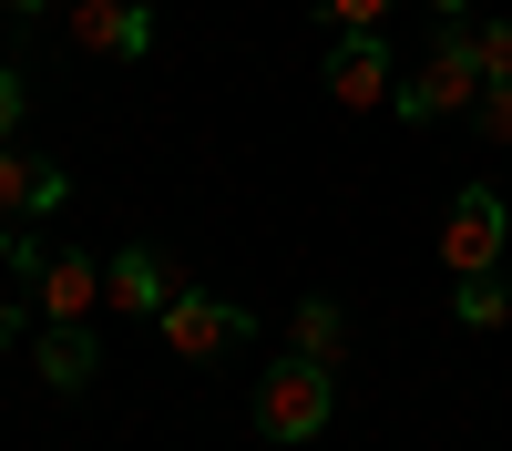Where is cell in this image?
<instances>
[{
    "label": "cell",
    "instance_id": "7c38bea8",
    "mask_svg": "<svg viewBox=\"0 0 512 451\" xmlns=\"http://www.w3.org/2000/svg\"><path fill=\"white\" fill-rule=\"evenodd\" d=\"M451 308H461V328H502V318H512V287L482 267V277H461V287H451Z\"/></svg>",
    "mask_w": 512,
    "mask_h": 451
},
{
    "label": "cell",
    "instance_id": "5bb4252c",
    "mask_svg": "<svg viewBox=\"0 0 512 451\" xmlns=\"http://www.w3.org/2000/svg\"><path fill=\"white\" fill-rule=\"evenodd\" d=\"M41 257H52V246L31 236V216H11V205H0V267H11V277H31Z\"/></svg>",
    "mask_w": 512,
    "mask_h": 451
},
{
    "label": "cell",
    "instance_id": "30bf717a",
    "mask_svg": "<svg viewBox=\"0 0 512 451\" xmlns=\"http://www.w3.org/2000/svg\"><path fill=\"white\" fill-rule=\"evenodd\" d=\"M62 195H72V185H62V164H31L21 144H0V205H11V216L41 226V216H62Z\"/></svg>",
    "mask_w": 512,
    "mask_h": 451
},
{
    "label": "cell",
    "instance_id": "ac0fdd59",
    "mask_svg": "<svg viewBox=\"0 0 512 451\" xmlns=\"http://www.w3.org/2000/svg\"><path fill=\"white\" fill-rule=\"evenodd\" d=\"M21 339H31V308L11 298V287H0V349H21Z\"/></svg>",
    "mask_w": 512,
    "mask_h": 451
},
{
    "label": "cell",
    "instance_id": "52a82bcc",
    "mask_svg": "<svg viewBox=\"0 0 512 451\" xmlns=\"http://www.w3.org/2000/svg\"><path fill=\"white\" fill-rule=\"evenodd\" d=\"M21 287H31L41 318H93V308H103V257H72V246H52V257H41Z\"/></svg>",
    "mask_w": 512,
    "mask_h": 451
},
{
    "label": "cell",
    "instance_id": "e0dca14e",
    "mask_svg": "<svg viewBox=\"0 0 512 451\" xmlns=\"http://www.w3.org/2000/svg\"><path fill=\"white\" fill-rule=\"evenodd\" d=\"M21 103H31V93H21V72H11V62H0V144H11V134H21Z\"/></svg>",
    "mask_w": 512,
    "mask_h": 451
},
{
    "label": "cell",
    "instance_id": "d6986e66",
    "mask_svg": "<svg viewBox=\"0 0 512 451\" xmlns=\"http://www.w3.org/2000/svg\"><path fill=\"white\" fill-rule=\"evenodd\" d=\"M431 11H441V21H472V0H431Z\"/></svg>",
    "mask_w": 512,
    "mask_h": 451
},
{
    "label": "cell",
    "instance_id": "ffe728a7",
    "mask_svg": "<svg viewBox=\"0 0 512 451\" xmlns=\"http://www.w3.org/2000/svg\"><path fill=\"white\" fill-rule=\"evenodd\" d=\"M0 11H52V0H0Z\"/></svg>",
    "mask_w": 512,
    "mask_h": 451
},
{
    "label": "cell",
    "instance_id": "8992f818",
    "mask_svg": "<svg viewBox=\"0 0 512 451\" xmlns=\"http://www.w3.org/2000/svg\"><path fill=\"white\" fill-rule=\"evenodd\" d=\"M328 103H349V113L400 103V72H390V52H379V31H338V52H328Z\"/></svg>",
    "mask_w": 512,
    "mask_h": 451
},
{
    "label": "cell",
    "instance_id": "9c48e42d",
    "mask_svg": "<svg viewBox=\"0 0 512 451\" xmlns=\"http://www.w3.org/2000/svg\"><path fill=\"white\" fill-rule=\"evenodd\" d=\"M41 380L52 390H93V369H103V339H93V318H41Z\"/></svg>",
    "mask_w": 512,
    "mask_h": 451
},
{
    "label": "cell",
    "instance_id": "ba28073f",
    "mask_svg": "<svg viewBox=\"0 0 512 451\" xmlns=\"http://www.w3.org/2000/svg\"><path fill=\"white\" fill-rule=\"evenodd\" d=\"M164 298H175V277H164L154 246H123V257H103V308H113V318H154Z\"/></svg>",
    "mask_w": 512,
    "mask_h": 451
},
{
    "label": "cell",
    "instance_id": "5b68a950",
    "mask_svg": "<svg viewBox=\"0 0 512 451\" xmlns=\"http://www.w3.org/2000/svg\"><path fill=\"white\" fill-rule=\"evenodd\" d=\"M93 62H144L154 52V11L144 0H72V21H62Z\"/></svg>",
    "mask_w": 512,
    "mask_h": 451
},
{
    "label": "cell",
    "instance_id": "4fadbf2b",
    "mask_svg": "<svg viewBox=\"0 0 512 451\" xmlns=\"http://www.w3.org/2000/svg\"><path fill=\"white\" fill-rule=\"evenodd\" d=\"M461 41H472V62H482V82H512V21H472Z\"/></svg>",
    "mask_w": 512,
    "mask_h": 451
},
{
    "label": "cell",
    "instance_id": "7a4b0ae2",
    "mask_svg": "<svg viewBox=\"0 0 512 451\" xmlns=\"http://www.w3.org/2000/svg\"><path fill=\"white\" fill-rule=\"evenodd\" d=\"M154 328H164V349L195 359V369H216L226 349H246V339H256V318H246L236 298H195V287H175V298L154 308Z\"/></svg>",
    "mask_w": 512,
    "mask_h": 451
},
{
    "label": "cell",
    "instance_id": "3957f363",
    "mask_svg": "<svg viewBox=\"0 0 512 451\" xmlns=\"http://www.w3.org/2000/svg\"><path fill=\"white\" fill-rule=\"evenodd\" d=\"M482 93H492V82H482V62H472V41L451 31L420 72H400V103H390V113H410V123H451V113H472Z\"/></svg>",
    "mask_w": 512,
    "mask_h": 451
},
{
    "label": "cell",
    "instance_id": "6da1fadb",
    "mask_svg": "<svg viewBox=\"0 0 512 451\" xmlns=\"http://www.w3.org/2000/svg\"><path fill=\"white\" fill-rule=\"evenodd\" d=\"M328 410H338L328 369H318V359H297V349L267 369V380H256V431H267V441H318V431H328Z\"/></svg>",
    "mask_w": 512,
    "mask_h": 451
},
{
    "label": "cell",
    "instance_id": "2e32d148",
    "mask_svg": "<svg viewBox=\"0 0 512 451\" xmlns=\"http://www.w3.org/2000/svg\"><path fill=\"white\" fill-rule=\"evenodd\" d=\"M390 11H400V0H328V21H338V31H379Z\"/></svg>",
    "mask_w": 512,
    "mask_h": 451
},
{
    "label": "cell",
    "instance_id": "277c9868",
    "mask_svg": "<svg viewBox=\"0 0 512 451\" xmlns=\"http://www.w3.org/2000/svg\"><path fill=\"white\" fill-rule=\"evenodd\" d=\"M502 236H512L502 185H461V195H451V216H441V267H451V277L502 267Z\"/></svg>",
    "mask_w": 512,
    "mask_h": 451
},
{
    "label": "cell",
    "instance_id": "9a60e30c",
    "mask_svg": "<svg viewBox=\"0 0 512 451\" xmlns=\"http://www.w3.org/2000/svg\"><path fill=\"white\" fill-rule=\"evenodd\" d=\"M472 123H482V134H492V144H512V82H492V93L472 103Z\"/></svg>",
    "mask_w": 512,
    "mask_h": 451
},
{
    "label": "cell",
    "instance_id": "8fae6325",
    "mask_svg": "<svg viewBox=\"0 0 512 451\" xmlns=\"http://www.w3.org/2000/svg\"><path fill=\"white\" fill-rule=\"evenodd\" d=\"M338 349H349V318H338V298H308V308H297V359L338 369Z\"/></svg>",
    "mask_w": 512,
    "mask_h": 451
}]
</instances>
